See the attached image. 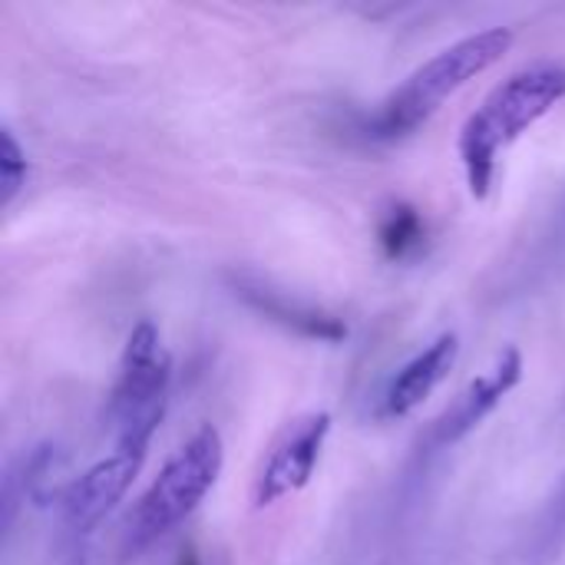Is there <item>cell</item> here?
I'll return each mask as SVG.
<instances>
[{
	"label": "cell",
	"mask_w": 565,
	"mask_h": 565,
	"mask_svg": "<svg viewBox=\"0 0 565 565\" xmlns=\"http://www.w3.org/2000/svg\"><path fill=\"white\" fill-rule=\"evenodd\" d=\"M563 99L565 66L553 60L523 66L487 93V99L467 116L457 139V152L473 199L490 195L500 152L510 149L530 126H536Z\"/></svg>",
	"instance_id": "1"
},
{
	"label": "cell",
	"mask_w": 565,
	"mask_h": 565,
	"mask_svg": "<svg viewBox=\"0 0 565 565\" xmlns=\"http://www.w3.org/2000/svg\"><path fill=\"white\" fill-rule=\"evenodd\" d=\"M513 46L510 26H490L480 33H470L437 56H430L424 66H417L381 106L374 116H367V136L371 139H401L411 136L417 126H424L457 89H463L470 79L487 73L493 63H500Z\"/></svg>",
	"instance_id": "2"
},
{
	"label": "cell",
	"mask_w": 565,
	"mask_h": 565,
	"mask_svg": "<svg viewBox=\"0 0 565 565\" xmlns=\"http://www.w3.org/2000/svg\"><path fill=\"white\" fill-rule=\"evenodd\" d=\"M225 444L212 424H202L159 470L126 520V550L142 553L172 526H179L218 483Z\"/></svg>",
	"instance_id": "3"
},
{
	"label": "cell",
	"mask_w": 565,
	"mask_h": 565,
	"mask_svg": "<svg viewBox=\"0 0 565 565\" xmlns=\"http://www.w3.org/2000/svg\"><path fill=\"white\" fill-rule=\"evenodd\" d=\"M169 381L172 358L162 348L159 328L152 321H139L126 338L119 374L106 404V420L116 434V450H149V440L166 414Z\"/></svg>",
	"instance_id": "4"
},
{
	"label": "cell",
	"mask_w": 565,
	"mask_h": 565,
	"mask_svg": "<svg viewBox=\"0 0 565 565\" xmlns=\"http://www.w3.org/2000/svg\"><path fill=\"white\" fill-rule=\"evenodd\" d=\"M328 434H331V414H324V411L298 420L278 440V447L268 454V460L262 463V470L252 483V507L265 510V507H275L278 500L305 490L315 477V467L321 460Z\"/></svg>",
	"instance_id": "5"
},
{
	"label": "cell",
	"mask_w": 565,
	"mask_h": 565,
	"mask_svg": "<svg viewBox=\"0 0 565 565\" xmlns=\"http://www.w3.org/2000/svg\"><path fill=\"white\" fill-rule=\"evenodd\" d=\"M142 460H146V454L116 450L106 460L93 463L86 473H79L73 483H66L56 500L66 530L76 536L96 530L106 520V513H113V507L129 493L132 480L142 470Z\"/></svg>",
	"instance_id": "6"
},
{
	"label": "cell",
	"mask_w": 565,
	"mask_h": 565,
	"mask_svg": "<svg viewBox=\"0 0 565 565\" xmlns=\"http://www.w3.org/2000/svg\"><path fill=\"white\" fill-rule=\"evenodd\" d=\"M523 381V351L516 344L503 348L493 361V367L480 377H473L457 397L454 404L434 420L430 427V444L437 447H450L460 444L467 434H473Z\"/></svg>",
	"instance_id": "7"
},
{
	"label": "cell",
	"mask_w": 565,
	"mask_h": 565,
	"mask_svg": "<svg viewBox=\"0 0 565 565\" xmlns=\"http://www.w3.org/2000/svg\"><path fill=\"white\" fill-rule=\"evenodd\" d=\"M457 354H460V338L447 331L434 344H427L417 358H411L387 384L381 397V417H407L411 411H417L450 377Z\"/></svg>",
	"instance_id": "8"
},
{
	"label": "cell",
	"mask_w": 565,
	"mask_h": 565,
	"mask_svg": "<svg viewBox=\"0 0 565 565\" xmlns=\"http://www.w3.org/2000/svg\"><path fill=\"white\" fill-rule=\"evenodd\" d=\"M232 288L235 295L255 308L262 318L281 324L285 331L291 334H301V338H311V341H324V344H338L348 338V324L331 315V311H321V308H311L298 298H288L285 291L265 285V281H255V278H232Z\"/></svg>",
	"instance_id": "9"
},
{
	"label": "cell",
	"mask_w": 565,
	"mask_h": 565,
	"mask_svg": "<svg viewBox=\"0 0 565 565\" xmlns=\"http://www.w3.org/2000/svg\"><path fill=\"white\" fill-rule=\"evenodd\" d=\"M427 238V225L420 218V212L407 202H397L377 225V245L384 252V258L391 262H404L411 255H417L424 248Z\"/></svg>",
	"instance_id": "10"
},
{
	"label": "cell",
	"mask_w": 565,
	"mask_h": 565,
	"mask_svg": "<svg viewBox=\"0 0 565 565\" xmlns=\"http://www.w3.org/2000/svg\"><path fill=\"white\" fill-rule=\"evenodd\" d=\"M26 169L30 166H26L23 146L17 142L13 129L3 126L0 129V209H7L20 195V189L26 182Z\"/></svg>",
	"instance_id": "11"
},
{
	"label": "cell",
	"mask_w": 565,
	"mask_h": 565,
	"mask_svg": "<svg viewBox=\"0 0 565 565\" xmlns=\"http://www.w3.org/2000/svg\"><path fill=\"white\" fill-rule=\"evenodd\" d=\"M175 565H202V559H199V553H195V550H182V553H179V559H175Z\"/></svg>",
	"instance_id": "12"
}]
</instances>
